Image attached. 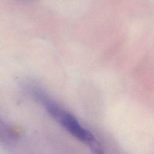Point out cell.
<instances>
[{"mask_svg":"<svg viewBox=\"0 0 154 154\" xmlns=\"http://www.w3.org/2000/svg\"><path fill=\"white\" fill-rule=\"evenodd\" d=\"M34 95L46 107L50 115L57 120L69 133L88 145L96 152H100V146L93 134L83 128L72 114L49 100L43 93L35 91Z\"/></svg>","mask_w":154,"mask_h":154,"instance_id":"1","label":"cell"}]
</instances>
